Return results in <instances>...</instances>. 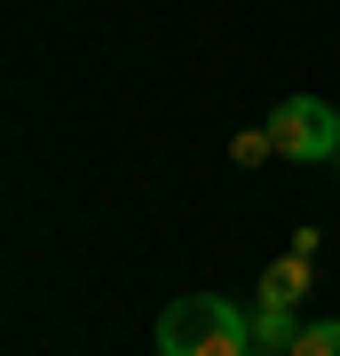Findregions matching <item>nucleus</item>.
<instances>
[{"mask_svg": "<svg viewBox=\"0 0 340 356\" xmlns=\"http://www.w3.org/2000/svg\"><path fill=\"white\" fill-rule=\"evenodd\" d=\"M159 356H253V317L222 301V293H175L151 325Z\"/></svg>", "mask_w": 340, "mask_h": 356, "instance_id": "1", "label": "nucleus"}, {"mask_svg": "<svg viewBox=\"0 0 340 356\" xmlns=\"http://www.w3.org/2000/svg\"><path fill=\"white\" fill-rule=\"evenodd\" d=\"M269 143H277V159H293V166H332L340 159V111L325 95H285L277 111H269Z\"/></svg>", "mask_w": 340, "mask_h": 356, "instance_id": "2", "label": "nucleus"}, {"mask_svg": "<svg viewBox=\"0 0 340 356\" xmlns=\"http://www.w3.org/2000/svg\"><path fill=\"white\" fill-rule=\"evenodd\" d=\"M301 293H309V254H285L261 269V309H301Z\"/></svg>", "mask_w": 340, "mask_h": 356, "instance_id": "3", "label": "nucleus"}, {"mask_svg": "<svg viewBox=\"0 0 340 356\" xmlns=\"http://www.w3.org/2000/svg\"><path fill=\"white\" fill-rule=\"evenodd\" d=\"M293 341H301L293 309H253V348H293Z\"/></svg>", "mask_w": 340, "mask_h": 356, "instance_id": "4", "label": "nucleus"}, {"mask_svg": "<svg viewBox=\"0 0 340 356\" xmlns=\"http://www.w3.org/2000/svg\"><path fill=\"white\" fill-rule=\"evenodd\" d=\"M285 356H340V317H316V325H301V341H293Z\"/></svg>", "mask_w": 340, "mask_h": 356, "instance_id": "5", "label": "nucleus"}, {"mask_svg": "<svg viewBox=\"0 0 340 356\" xmlns=\"http://www.w3.org/2000/svg\"><path fill=\"white\" fill-rule=\"evenodd\" d=\"M269 151H277V143H269V127H253V135H238V143H229V159H238V166H261Z\"/></svg>", "mask_w": 340, "mask_h": 356, "instance_id": "6", "label": "nucleus"}]
</instances>
